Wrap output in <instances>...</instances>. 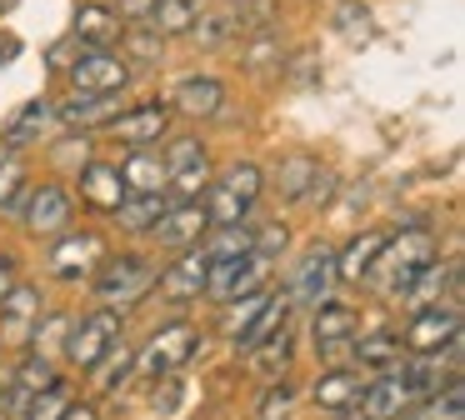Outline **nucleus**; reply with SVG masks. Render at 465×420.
<instances>
[{
	"label": "nucleus",
	"mask_w": 465,
	"mask_h": 420,
	"mask_svg": "<svg viewBox=\"0 0 465 420\" xmlns=\"http://www.w3.org/2000/svg\"><path fill=\"white\" fill-rule=\"evenodd\" d=\"M291 355H295V335H291V325H281L275 335H265L261 345L251 350V370H261V375H285L291 370Z\"/></svg>",
	"instance_id": "72a5a7b5"
},
{
	"label": "nucleus",
	"mask_w": 465,
	"mask_h": 420,
	"mask_svg": "<svg viewBox=\"0 0 465 420\" xmlns=\"http://www.w3.org/2000/svg\"><path fill=\"white\" fill-rule=\"evenodd\" d=\"M21 280V260L11 255V250H0V300L11 295V285Z\"/></svg>",
	"instance_id": "49530a36"
},
{
	"label": "nucleus",
	"mask_w": 465,
	"mask_h": 420,
	"mask_svg": "<svg viewBox=\"0 0 465 420\" xmlns=\"http://www.w3.org/2000/svg\"><path fill=\"white\" fill-rule=\"evenodd\" d=\"M415 405V390L405 380L401 365L391 370H375V380H365V395H361V420H401L405 410Z\"/></svg>",
	"instance_id": "9d476101"
},
{
	"label": "nucleus",
	"mask_w": 465,
	"mask_h": 420,
	"mask_svg": "<svg viewBox=\"0 0 465 420\" xmlns=\"http://www.w3.org/2000/svg\"><path fill=\"white\" fill-rule=\"evenodd\" d=\"M155 10V0H121V10H115V15L121 20H145Z\"/></svg>",
	"instance_id": "de8ad7c7"
},
{
	"label": "nucleus",
	"mask_w": 465,
	"mask_h": 420,
	"mask_svg": "<svg viewBox=\"0 0 465 420\" xmlns=\"http://www.w3.org/2000/svg\"><path fill=\"white\" fill-rule=\"evenodd\" d=\"M195 350H201V330L191 320H171V325H161L145 340V350H135V370L145 380H171L181 365L195 360Z\"/></svg>",
	"instance_id": "20e7f679"
},
{
	"label": "nucleus",
	"mask_w": 465,
	"mask_h": 420,
	"mask_svg": "<svg viewBox=\"0 0 465 420\" xmlns=\"http://www.w3.org/2000/svg\"><path fill=\"white\" fill-rule=\"evenodd\" d=\"M261 190H265L261 165L241 160V165H225L221 175H211V185H205L201 205H205V215H211V225H235V220H251V210H255V200H261Z\"/></svg>",
	"instance_id": "7ed1b4c3"
},
{
	"label": "nucleus",
	"mask_w": 465,
	"mask_h": 420,
	"mask_svg": "<svg viewBox=\"0 0 465 420\" xmlns=\"http://www.w3.org/2000/svg\"><path fill=\"white\" fill-rule=\"evenodd\" d=\"M121 335V310H111V305H95L91 315H81V320H71V330H65V350H61V360L65 365H75V370H91L95 360L111 350V340Z\"/></svg>",
	"instance_id": "39448f33"
},
{
	"label": "nucleus",
	"mask_w": 465,
	"mask_h": 420,
	"mask_svg": "<svg viewBox=\"0 0 465 420\" xmlns=\"http://www.w3.org/2000/svg\"><path fill=\"white\" fill-rule=\"evenodd\" d=\"M315 175H321V160H315V155H285L281 160V165H275V195H281V200H305V195H311V185H315Z\"/></svg>",
	"instance_id": "c85d7f7f"
},
{
	"label": "nucleus",
	"mask_w": 465,
	"mask_h": 420,
	"mask_svg": "<svg viewBox=\"0 0 465 420\" xmlns=\"http://www.w3.org/2000/svg\"><path fill=\"white\" fill-rule=\"evenodd\" d=\"M361 395H365V370H355V365H335L311 385V400L321 410H331V415H351L361 405Z\"/></svg>",
	"instance_id": "6ab92c4d"
},
{
	"label": "nucleus",
	"mask_w": 465,
	"mask_h": 420,
	"mask_svg": "<svg viewBox=\"0 0 465 420\" xmlns=\"http://www.w3.org/2000/svg\"><path fill=\"white\" fill-rule=\"evenodd\" d=\"M171 100H141V105L121 110V115L111 120V135L121 140V145H161L165 130H171Z\"/></svg>",
	"instance_id": "ddd939ff"
},
{
	"label": "nucleus",
	"mask_w": 465,
	"mask_h": 420,
	"mask_svg": "<svg viewBox=\"0 0 465 420\" xmlns=\"http://www.w3.org/2000/svg\"><path fill=\"white\" fill-rule=\"evenodd\" d=\"M21 220H25V230L31 235H61V230H71V220H75V200H71V190L65 185H31V195H25V205H21Z\"/></svg>",
	"instance_id": "9b49d317"
},
{
	"label": "nucleus",
	"mask_w": 465,
	"mask_h": 420,
	"mask_svg": "<svg viewBox=\"0 0 465 420\" xmlns=\"http://www.w3.org/2000/svg\"><path fill=\"white\" fill-rule=\"evenodd\" d=\"M51 125H55V100H25V105L15 110L11 120H5V130H0V145H11V150L41 145Z\"/></svg>",
	"instance_id": "412c9836"
},
{
	"label": "nucleus",
	"mask_w": 465,
	"mask_h": 420,
	"mask_svg": "<svg viewBox=\"0 0 465 420\" xmlns=\"http://www.w3.org/2000/svg\"><path fill=\"white\" fill-rule=\"evenodd\" d=\"M221 105H225V85L215 75H185L181 85H175V95H171V110L195 115V120L221 115Z\"/></svg>",
	"instance_id": "4be33fe9"
},
{
	"label": "nucleus",
	"mask_w": 465,
	"mask_h": 420,
	"mask_svg": "<svg viewBox=\"0 0 465 420\" xmlns=\"http://www.w3.org/2000/svg\"><path fill=\"white\" fill-rule=\"evenodd\" d=\"M145 25H151L161 40L185 35V30L195 25V0H155V10L145 15Z\"/></svg>",
	"instance_id": "c9c22d12"
},
{
	"label": "nucleus",
	"mask_w": 465,
	"mask_h": 420,
	"mask_svg": "<svg viewBox=\"0 0 465 420\" xmlns=\"http://www.w3.org/2000/svg\"><path fill=\"white\" fill-rule=\"evenodd\" d=\"M411 420H465V390H460V380H445L435 395H425L420 410H415Z\"/></svg>",
	"instance_id": "e433bc0d"
},
{
	"label": "nucleus",
	"mask_w": 465,
	"mask_h": 420,
	"mask_svg": "<svg viewBox=\"0 0 465 420\" xmlns=\"http://www.w3.org/2000/svg\"><path fill=\"white\" fill-rule=\"evenodd\" d=\"M15 50H21V45H15V40H0V60H11Z\"/></svg>",
	"instance_id": "8fccbe9b"
},
{
	"label": "nucleus",
	"mask_w": 465,
	"mask_h": 420,
	"mask_svg": "<svg viewBox=\"0 0 465 420\" xmlns=\"http://www.w3.org/2000/svg\"><path fill=\"white\" fill-rule=\"evenodd\" d=\"M335 25H341L351 40H371V10L355 5V0H345V5L335 10Z\"/></svg>",
	"instance_id": "a18cd8bd"
},
{
	"label": "nucleus",
	"mask_w": 465,
	"mask_h": 420,
	"mask_svg": "<svg viewBox=\"0 0 465 420\" xmlns=\"http://www.w3.org/2000/svg\"><path fill=\"white\" fill-rule=\"evenodd\" d=\"M155 275H161V265H155L151 255H141V250H121V255H105L101 265H95L91 290H95L101 305L131 310V305H141V300L155 290Z\"/></svg>",
	"instance_id": "f03ea898"
},
{
	"label": "nucleus",
	"mask_w": 465,
	"mask_h": 420,
	"mask_svg": "<svg viewBox=\"0 0 465 420\" xmlns=\"http://www.w3.org/2000/svg\"><path fill=\"white\" fill-rule=\"evenodd\" d=\"M205 230H211V215H205L201 200H175V205H165L161 220L151 225V240L161 250H185V245H201Z\"/></svg>",
	"instance_id": "2eb2a0df"
},
{
	"label": "nucleus",
	"mask_w": 465,
	"mask_h": 420,
	"mask_svg": "<svg viewBox=\"0 0 465 420\" xmlns=\"http://www.w3.org/2000/svg\"><path fill=\"white\" fill-rule=\"evenodd\" d=\"M265 295H271V290L261 285V290H251V295H241V300H231V305H225V340H231V345H235V335H241V330L261 315Z\"/></svg>",
	"instance_id": "ea45409f"
},
{
	"label": "nucleus",
	"mask_w": 465,
	"mask_h": 420,
	"mask_svg": "<svg viewBox=\"0 0 465 420\" xmlns=\"http://www.w3.org/2000/svg\"><path fill=\"white\" fill-rule=\"evenodd\" d=\"M161 160H165V180H171L175 170L201 165V160H211V155H205L201 135H171V140H165V150H161Z\"/></svg>",
	"instance_id": "58836bf2"
},
{
	"label": "nucleus",
	"mask_w": 465,
	"mask_h": 420,
	"mask_svg": "<svg viewBox=\"0 0 465 420\" xmlns=\"http://www.w3.org/2000/svg\"><path fill=\"white\" fill-rule=\"evenodd\" d=\"M131 370H135V345H125L121 335L111 340V350H105L101 360L91 365V385H95V395H115V390L131 380Z\"/></svg>",
	"instance_id": "a878e982"
},
{
	"label": "nucleus",
	"mask_w": 465,
	"mask_h": 420,
	"mask_svg": "<svg viewBox=\"0 0 465 420\" xmlns=\"http://www.w3.org/2000/svg\"><path fill=\"white\" fill-rule=\"evenodd\" d=\"M121 30L125 25L111 5H81L75 10V25H71V40L75 45H91V50H115Z\"/></svg>",
	"instance_id": "5701e85b"
},
{
	"label": "nucleus",
	"mask_w": 465,
	"mask_h": 420,
	"mask_svg": "<svg viewBox=\"0 0 465 420\" xmlns=\"http://www.w3.org/2000/svg\"><path fill=\"white\" fill-rule=\"evenodd\" d=\"M115 170H121V180H125V190H131V195L165 190V160H161V150H151V145H131Z\"/></svg>",
	"instance_id": "393cba45"
},
{
	"label": "nucleus",
	"mask_w": 465,
	"mask_h": 420,
	"mask_svg": "<svg viewBox=\"0 0 465 420\" xmlns=\"http://www.w3.org/2000/svg\"><path fill=\"white\" fill-rule=\"evenodd\" d=\"M285 320H291V295H285V290H271V295H265V305H261V315H255L251 325L235 335V350H241V355H251V350L261 345L265 335H275Z\"/></svg>",
	"instance_id": "cd10ccee"
},
{
	"label": "nucleus",
	"mask_w": 465,
	"mask_h": 420,
	"mask_svg": "<svg viewBox=\"0 0 465 420\" xmlns=\"http://www.w3.org/2000/svg\"><path fill=\"white\" fill-rule=\"evenodd\" d=\"M75 185H81V200L91 210H101V215H115V205H121L131 190H125L121 170L111 165V160H85L81 170H75Z\"/></svg>",
	"instance_id": "a211bd4d"
},
{
	"label": "nucleus",
	"mask_w": 465,
	"mask_h": 420,
	"mask_svg": "<svg viewBox=\"0 0 465 420\" xmlns=\"http://www.w3.org/2000/svg\"><path fill=\"white\" fill-rule=\"evenodd\" d=\"M31 195V170H25L21 150L0 145V210H21Z\"/></svg>",
	"instance_id": "7c9ffc66"
},
{
	"label": "nucleus",
	"mask_w": 465,
	"mask_h": 420,
	"mask_svg": "<svg viewBox=\"0 0 465 420\" xmlns=\"http://www.w3.org/2000/svg\"><path fill=\"white\" fill-rule=\"evenodd\" d=\"M291 405H295V380L291 375H275L271 385H265V400H261L255 415H261V420H285V415H291Z\"/></svg>",
	"instance_id": "a19ab883"
},
{
	"label": "nucleus",
	"mask_w": 465,
	"mask_h": 420,
	"mask_svg": "<svg viewBox=\"0 0 465 420\" xmlns=\"http://www.w3.org/2000/svg\"><path fill=\"white\" fill-rule=\"evenodd\" d=\"M11 5H15V0H0V10H11Z\"/></svg>",
	"instance_id": "3c124183"
},
{
	"label": "nucleus",
	"mask_w": 465,
	"mask_h": 420,
	"mask_svg": "<svg viewBox=\"0 0 465 420\" xmlns=\"http://www.w3.org/2000/svg\"><path fill=\"white\" fill-rule=\"evenodd\" d=\"M105 255H111V250H105V235H95V230H61L51 255H45V265H51L55 280L75 285V280H91Z\"/></svg>",
	"instance_id": "423d86ee"
},
{
	"label": "nucleus",
	"mask_w": 465,
	"mask_h": 420,
	"mask_svg": "<svg viewBox=\"0 0 465 420\" xmlns=\"http://www.w3.org/2000/svg\"><path fill=\"white\" fill-rule=\"evenodd\" d=\"M171 205L165 200V190H145V195H125L121 205H115V225L131 230V235H151V225L161 220V210Z\"/></svg>",
	"instance_id": "c756f323"
},
{
	"label": "nucleus",
	"mask_w": 465,
	"mask_h": 420,
	"mask_svg": "<svg viewBox=\"0 0 465 420\" xmlns=\"http://www.w3.org/2000/svg\"><path fill=\"white\" fill-rule=\"evenodd\" d=\"M71 320H75V315H65V310H41V320L31 325L25 345H31L35 355H45V360H61V350H65V330H71Z\"/></svg>",
	"instance_id": "473e14b6"
},
{
	"label": "nucleus",
	"mask_w": 465,
	"mask_h": 420,
	"mask_svg": "<svg viewBox=\"0 0 465 420\" xmlns=\"http://www.w3.org/2000/svg\"><path fill=\"white\" fill-rule=\"evenodd\" d=\"M61 420H101V410H95L91 400H71V405L61 410Z\"/></svg>",
	"instance_id": "09e8293b"
},
{
	"label": "nucleus",
	"mask_w": 465,
	"mask_h": 420,
	"mask_svg": "<svg viewBox=\"0 0 465 420\" xmlns=\"http://www.w3.org/2000/svg\"><path fill=\"white\" fill-rule=\"evenodd\" d=\"M391 240V230H365V235H355L345 250H335V275L341 280H365V270L375 265V255H381V245Z\"/></svg>",
	"instance_id": "bb28decb"
},
{
	"label": "nucleus",
	"mask_w": 465,
	"mask_h": 420,
	"mask_svg": "<svg viewBox=\"0 0 465 420\" xmlns=\"http://www.w3.org/2000/svg\"><path fill=\"white\" fill-rule=\"evenodd\" d=\"M435 260V235L430 230H401V235H391L381 245V255H375V265L365 270V280H371L375 290H381V295H401L405 285H411L415 275H420L425 265H430Z\"/></svg>",
	"instance_id": "f257e3e1"
},
{
	"label": "nucleus",
	"mask_w": 465,
	"mask_h": 420,
	"mask_svg": "<svg viewBox=\"0 0 465 420\" xmlns=\"http://www.w3.org/2000/svg\"><path fill=\"white\" fill-rule=\"evenodd\" d=\"M355 330H361V315H355L351 305H341V300H321L315 305V320H311V345L315 355H345L355 340Z\"/></svg>",
	"instance_id": "dca6fc26"
},
{
	"label": "nucleus",
	"mask_w": 465,
	"mask_h": 420,
	"mask_svg": "<svg viewBox=\"0 0 465 420\" xmlns=\"http://www.w3.org/2000/svg\"><path fill=\"white\" fill-rule=\"evenodd\" d=\"M335 250H305L301 265L291 270V285H285V295H291V305H321V300L335 295Z\"/></svg>",
	"instance_id": "f8f14e48"
},
{
	"label": "nucleus",
	"mask_w": 465,
	"mask_h": 420,
	"mask_svg": "<svg viewBox=\"0 0 465 420\" xmlns=\"http://www.w3.org/2000/svg\"><path fill=\"white\" fill-rule=\"evenodd\" d=\"M41 310H45L41 290H35V285H21V280H15L11 295L0 300V340L25 345V335H31V325L41 320Z\"/></svg>",
	"instance_id": "aec40b11"
},
{
	"label": "nucleus",
	"mask_w": 465,
	"mask_h": 420,
	"mask_svg": "<svg viewBox=\"0 0 465 420\" xmlns=\"http://www.w3.org/2000/svg\"><path fill=\"white\" fill-rule=\"evenodd\" d=\"M121 55L131 60V70H151V65H161V55H165V40L155 35L145 20H135V25H125L121 30Z\"/></svg>",
	"instance_id": "2f4dec72"
},
{
	"label": "nucleus",
	"mask_w": 465,
	"mask_h": 420,
	"mask_svg": "<svg viewBox=\"0 0 465 420\" xmlns=\"http://www.w3.org/2000/svg\"><path fill=\"white\" fill-rule=\"evenodd\" d=\"M65 405H71V400H65V385L55 380V385H45V390H41V395L25 400L21 420H61V410H65Z\"/></svg>",
	"instance_id": "37998d69"
},
{
	"label": "nucleus",
	"mask_w": 465,
	"mask_h": 420,
	"mask_svg": "<svg viewBox=\"0 0 465 420\" xmlns=\"http://www.w3.org/2000/svg\"><path fill=\"white\" fill-rule=\"evenodd\" d=\"M11 375H15V385H21L25 395H41L45 385H55V380H61V370H55V360H45V355H35V350H31V355H25Z\"/></svg>",
	"instance_id": "4c0bfd02"
},
{
	"label": "nucleus",
	"mask_w": 465,
	"mask_h": 420,
	"mask_svg": "<svg viewBox=\"0 0 465 420\" xmlns=\"http://www.w3.org/2000/svg\"><path fill=\"white\" fill-rule=\"evenodd\" d=\"M115 115H121V95H105V90H71L65 100H55V120L71 130L111 125Z\"/></svg>",
	"instance_id": "f3484780"
},
{
	"label": "nucleus",
	"mask_w": 465,
	"mask_h": 420,
	"mask_svg": "<svg viewBox=\"0 0 465 420\" xmlns=\"http://www.w3.org/2000/svg\"><path fill=\"white\" fill-rule=\"evenodd\" d=\"M265 280H271V260H261L255 250H245V255H231V260H211L205 295L221 300V305H231V300H241V295H251V290H261Z\"/></svg>",
	"instance_id": "6e6552de"
},
{
	"label": "nucleus",
	"mask_w": 465,
	"mask_h": 420,
	"mask_svg": "<svg viewBox=\"0 0 465 420\" xmlns=\"http://www.w3.org/2000/svg\"><path fill=\"white\" fill-rule=\"evenodd\" d=\"M65 75H71V90H105V95H121L125 85H131V60L121 55V50H91L81 45V55L65 65Z\"/></svg>",
	"instance_id": "1a4fd4ad"
},
{
	"label": "nucleus",
	"mask_w": 465,
	"mask_h": 420,
	"mask_svg": "<svg viewBox=\"0 0 465 420\" xmlns=\"http://www.w3.org/2000/svg\"><path fill=\"white\" fill-rule=\"evenodd\" d=\"M205 275H211V255H205L201 245H185V250H175V260L155 275V285H161L165 300L185 305V300H201L205 295Z\"/></svg>",
	"instance_id": "4468645a"
},
{
	"label": "nucleus",
	"mask_w": 465,
	"mask_h": 420,
	"mask_svg": "<svg viewBox=\"0 0 465 420\" xmlns=\"http://www.w3.org/2000/svg\"><path fill=\"white\" fill-rule=\"evenodd\" d=\"M211 160H201V165H185V170H175L171 180H165V190H175L181 200H201L205 195V185H211Z\"/></svg>",
	"instance_id": "79ce46f5"
},
{
	"label": "nucleus",
	"mask_w": 465,
	"mask_h": 420,
	"mask_svg": "<svg viewBox=\"0 0 465 420\" xmlns=\"http://www.w3.org/2000/svg\"><path fill=\"white\" fill-rule=\"evenodd\" d=\"M185 35H191L201 50L225 45L231 35H241V20H235V5H221V10H211V15H195V25L185 30Z\"/></svg>",
	"instance_id": "f704fd0d"
},
{
	"label": "nucleus",
	"mask_w": 465,
	"mask_h": 420,
	"mask_svg": "<svg viewBox=\"0 0 465 420\" xmlns=\"http://www.w3.org/2000/svg\"><path fill=\"white\" fill-rule=\"evenodd\" d=\"M351 355H355V370H371V375H375V370L401 365L405 345H401V335H395V330H371V335H361V330H355Z\"/></svg>",
	"instance_id": "b1692460"
},
{
	"label": "nucleus",
	"mask_w": 465,
	"mask_h": 420,
	"mask_svg": "<svg viewBox=\"0 0 465 420\" xmlns=\"http://www.w3.org/2000/svg\"><path fill=\"white\" fill-rule=\"evenodd\" d=\"M285 245H291V230H285L281 220H275V225H255V235H251V250H255L261 260H271V265H275V260L285 255Z\"/></svg>",
	"instance_id": "c03bdc74"
},
{
	"label": "nucleus",
	"mask_w": 465,
	"mask_h": 420,
	"mask_svg": "<svg viewBox=\"0 0 465 420\" xmlns=\"http://www.w3.org/2000/svg\"><path fill=\"white\" fill-rule=\"evenodd\" d=\"M455 335H460V300H445V305L435 300V305L411 315L401 345H405V355H440Z\"/></svg>",
	"instance_id": "0eeeda50"
}]
</instances>
